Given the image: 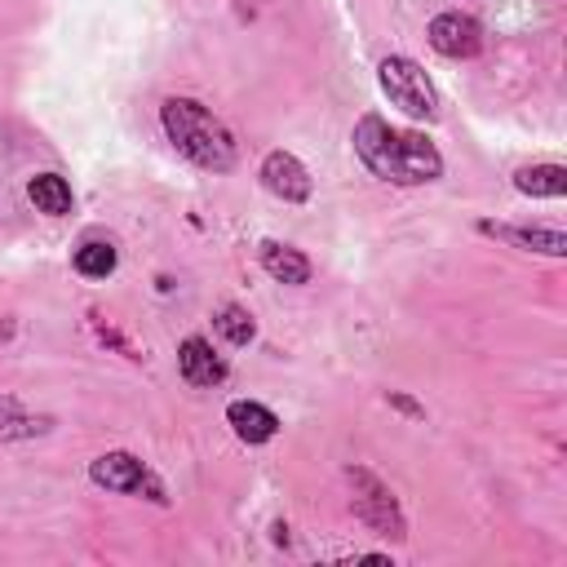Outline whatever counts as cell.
<instances>
[{
	"label": "cell",
	"mask_w": 567,
	"mask_h": 567,
	"mask_svg": "<svg viewBox=\"0 0 567 567\" xmlns=\"http://www.w3.org/2000/svg\"><path fill=\"white\" fill-rule=\"evenodd\" d=\"M354 151L377 177L399 182V186H421L443 173L439 151L421 133H399L381 115H363L354 124Z\"/></svg>",
	"instance_id": "1"
},
{
	"label": "cell",
	"mask_w": 567,
	"mask_h": 567,
	"mask_svg": "<svg viewBox=\"0 0 567 567\" xmlns=\"http://www.w3.org/2000/svg\"><path fill=\"white\" fill-rule=\"evenodd\" d=\"M159 120H164L168 142H173L186 159H195L199 168L226 173V168L235 164V137H230V128H226L213 111H204L199 102H190V97H168V102L159 106Z\"/></svg>",
	"instance_id": "2"
},
{
	"label": "cell",
	"mask_w": 567,
	"mask_h": 567,
	"mask_svg": "<svg viewBox=\"0 0 567 567\" xmlns=\"http://www.w3.org/2000/svg\"><path fill=\"white\" fill-rule=\"evenodd\" d=\"M377 75H381L385 97H390L399 111H408L412 120H434V115H439L434 84H430V75H425L412 58H385V62L377 66Z\"/></svg>",
	"instance_id": "3"
},
{
	"label": "cell",
	"mask_w": 567,
	"mask_h": 567,
	"mask_svg": "<svg viewBox=\"0 0 567 567\" xmlns=\"http://www.w3.org/2000/svg\"><path fill=\"white\" fill-rule=\"evenodd\" d=\"M89 478L106 492H151V501H164L159 483L146 474V465L133 456V452H106L89 465Z\"/></svg>",
	"instance_id": "4"
},
{
	"label": "cell",
	"mask_w": 567,
	"mask_h": 567,
	"mask_svg": "<svg viewBox=\"0 0 567 567\" xmlns=\"http://www.w3.org/2000/svg\"><path fill=\"white\" fill-rule=\"evenodd\" d=\"M350 483H354V509L385 536H403V518L394 509V496L368 474V470H350Z\"/></svg>",
	"instance_id": "5"
},
{
	"label": "cell",
	"mask_w": 567,
	"mask_h": 567,
	"mask_svg": "<svg viewBox=\"0 0 567 567\" xmlns=\"http://www.w3.org/2000/svg\"><path fill=\"white\" fill-rule=\"evenodd\" d=\"M261 186H266L270 195L288 199V204H301V199L310 195V173H306V164H301L297 155L270 151V155L261 159Z\"/></svg>",
	"instance_id": "6"
},
{
	"label": "cell",
	"mask_w": 567,
	"mask_h": 567,
	"mask_svg": "<svg viewBox=\"0 0 567 567\" xmlns=\"http://www.w3.org/2000/svg\"><path fill=\"white\" fill-rule=\"evenodd\" d=\"M430 44L443 53V58H474L478 44H483V31L474 18L465 13H439L430 22Z\"/></svg>",
	"instance_id": "7"
},
{
	"label": "cell",
	"mask_w": 567,
	"mask_h": 567,
	"mask_svg": "<svg viewBox=\"0 0 567 567\" xmlns=\"http://www.w3.org/2000/svg\"><path fill=\"white\" fill-rule=\"evenodd\" d=\"M177 368H182V377H186L190 385H217V381L226 377V363L213 354V346H208L204 337H186V341L177 346Z\"/></svg>",
	"instance_id": "8"
},
{
	"label": "cell",
	"mask_w": 567,
	"mask_h": 567,
	"mask_svg": "<svg viewBox=\"0 0 567 567\" xmlns=\"http://www.w3.org/2000/svg\"><path fill=\"white\" fill-rule=\"evenodd\" d=\"M483 235H496V239H505V244H518V248H527V252H545V257H563L567 252V235L563 230H549V226H492V221H483L478 226Z\"/></svg>",
	"instance_id": "9"
},
{
	"label": "cell",
	"mask_w": 567,
	"mask_h": 567,
	"mask_svg": "<svg viewBox=\"0 0 567 567\" xmlns=\"http://www.w3.org/2000/svg\"><path fill=\"white\" fill-rule=\"evenodd\" d=\"M226 421H230V430H235L244 443H266V439H275V430H279L275 412L261 408V403H252V399H235V403L226 408Z\"/></svg>",
	"instance_id": "10"
},
{
	"label": "cell",
	"mask_w": 567,
	"mask_h": 567,
	"mask_svg": "<svg viewBox=\"0 0 567 567\" xmlns=\"http://www.w3.org/2000/svg\"><path fill=\"white\" fill-rule=\"evenodd\" d=\"M261 266H266V275L279 279V284H306V279H310V261H306L297 248L275 244V239L261 244Z\"/></svg>",
	"instance_id": "11"
},
{
	"label": "cell",
	"mask_w": 567,
	"mask_h": 567,
	"mask_svg": "<svg viewBox=\"0 0 567 567\" xmlns=\"http://www.w3.org/2000/svg\"><path fill=\"white\" fill-rule=\"evenodd\" d=\"M514 186L523 195H549V199H558V195H567V168L563 164H532V168H518L514 173Z\"/></svg>",
	"instance_id": "12"
},
{
	"label": "cell",
	"mask_w": 567,
	"mask_h": 567,
	"mask_svg": "<svg viewBox=\"0 0 567 567\" xmlns=\"http://www.w3.org/2000/svg\"><path fill=\"white\" fill-rule=\"evenodd\" d=\"M27 195H31V204H35L40 213H49V217H66V213H71V186H66L58 173H40V177H31Z\"/></svg>",
	"instance_id": "13"
},
{
	"label": "cell",
	"mask_w": 567,
	"mask_h": 567,
	"mask_svg": "<svg viewBox=\"0 0 567 567\" xmlns=\"http://www.w3.org/2000/svg\"><path fill=\"white\" fill-rule=\"evenodd\" d=\"M75 270H80L84 279H106V275L115 270V248L102 244V239L80 244V248H75Z\"/></svg>",
	"instance_id": "14"
},
{
	"label": "cell",
	"mask_w": 567,
	"mask_h": 567,
	"mask_svg": "<svg viewBox=\"0 0 567 567\" xmlns=\"http://www.w3.org/2000/svg\"><path fill=\"white\" fill-rule=\"evenodd\" d=\"M217 332L230 341V346H248L252 341V315L248 310H239V306H221L217 310Z\"/></svg>",
	"instance_id": "15"
}]
</instances>
